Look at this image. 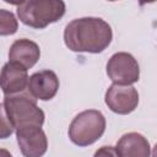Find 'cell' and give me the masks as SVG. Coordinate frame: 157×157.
Returning a JSON list of instances; mask_svg holds the SVG:
<instances>
[{"mask_svg": "<svg viewBox=\"0 0 157 157\" xmlns=\"http://www.w3.org/2000/svg\"><path fill=\"white\" fill-rule=\"evenodd\" d=\"M112 39L110 26L99 17L75 18L66 25L64 31L65 45L76 53H102Z\"/></svg>", "mask_w": 157, "mask_h": 157, "instance_id": "1", "label": "cell"}, {"mask_svg": "<svg viewBox=\"0 0 157 157\" xmlns=\"http://www.w3.org/2000/svg\"><path fill=\"white\" fill-rule=\"evenodd\" d=\"M4 107L15 130L29 126L42 128L44 123V112L27 90L17 94L5 96Z\"/></svg>", "mask_w": 157, "mask_h": 157, "instance_id": "2", "label": "cell"}, {"mask_svg": "<svg viewBox=\"0 0 157 157\" xmlns=\"http://www.w3.org/2000/svg\"><path fill=\"white\" fill-rule=\"evenodd\" d=\"M65 9V2L61 0H28L17 5V16L23 25L42 29L59 21Z\"/></svg>", "mask_w": 157, "mask_h": 157, "instance_id": "3", "label": "cell"}, {"mask_svg": "<svg viewBox=\"0 0 157 157\" xmlns=\"http://www.w3.org/2000/svg\"><path fill=\"white\" fill-rule=\"evenodd\" d=\"M105 131V118L96 109H88L78 113L69 126L70 140L80 146L86 147L94 144Z\"/></svg>", "mask_w": 157, "mask_h": 157, "instance_id": "4", "label": "cell"}, {"mask_svg": "<svg viewBox=\"0 0 157 157\" xmlns=\"http://www.w3.org/2000/svg\"><path fill=\"white\" fill-rule=\"evenodd\" d=\"M107 75L115 85H132L140 78V66L136 59L125 52L115 53L107 63Z\"/></svg>", "mask_w": 157, "mask_h": 157, "instance_id": "5", "label": "cell"}, {"mask_svg": "<svg viewBox=\"0 0 157 157\" xmlns=\"http://www.w3.org/2000/svg\"><path fill=\"white\" fill-rule=\"evenodd\" d=\"M108 108L117 114H129L137 108L139 92L130 85H115L113 83L105 92L104 97Z\"/></svg>", "mask_w": 157, "mask_h": 157, "instance_id": "6", "label": "cell"}, {"mask_svg": "<svg viewBox=\"0 0 157 157\" xmlns=\"http://www.w3.org/2000/svg\"><path fill=\"white\" fill-rule=\"evenodd\" d=\"M16 139L25 157H42L48 150V140L42 128L29 126L16 130Z\"/></svg>", "mask_w": 157, "mask_h": 157, "instance_id": "7", "label": "cell"}, {"mask_svg": "<svg viewBox=\"0 0 157 157\" xmlns=\"http://www.w3.org/2000/svg\"><path fill=\"white\" fill-rule=\"evenodd\" d=\"M59 90V78L52 70L34 72L28 78L27 91L34 99L49 101L54 98Z\"/></svg>", "mask_w": 157, "mask_h": 157, "instance_id": "8", "label": "cell"}, {"mask_svg": "<svg viewBox=\"0 0 157 157\" xmlns=\"http://www.w3.org/2000/svg\"><path fill=\"white\" fill-rule=\"evenodd\" d=\"M28 78L29 77L25 67L9 61L0 71V88L5 96L21 93L27 90Z\"/></svg>", "mask_w": 157, "mask_h": 157, "instance_id": "9", "label": "cell"}, {"mask_svg": "<svg viewBox=\"0 0 157 157\" xmlns=\"http://www.w3.org/2000/svg\"><path fill=\"white\" fill-rule=\"evenodd\" d=\"M40 56V49L33 40L22 38L12 43L9 50V61L27 69L33 67Z\"/></svg>", "mask_w": 157, "mask_h": 157, "instance_id": "10", "label": "cell"}, {"mask_svg": "<svg viewBox=\"0 0 157 157\" xmlns=\"http://www.w3.org/2000/svg\"><path fill=\"white\" fill-rule=\"evenodd\" d=\"M119 157H151V146L148 140L139 132H128L123 135L115 146Z\"/></svg>", "mask_w": 157, "mask_h": 157, "instance_id": "11", "label": "cell"}, {"mask_svg": "<svg viewBox=\"0 0 157 157\" xmlns=\"http://www.w3.org/2000/svg\"><path fill=\"white\" fill-rule=\"evenodd\" d=\"M18 22L15 15L5 9H0V36H11L17 32Z\"/></svg>", "mask_w": 157, "mask_h": 157, "instance_id": "12", "label": "cell"}, {"mask_svg": "<svg viewBox=\"0 0 157 157\" xmlns=\"http://www.w3.org/2000/svg\"><path fill=\"white\" fill-rule=\"evenodd\" d=\"M13 126L6 114L4 103H0V139H7L13 132Z\"/></svg>", "mask_w": 157, "mask_h": 157, "instance_id": "13", "label": "cell"}, {"mask_svg": "<svg viewBox=\"0 0 157 157\" xmlns=\"http://www.w3.org/2000/svg\"><path fill=\"white\" fill-rule=\"evenodd\" d=\"M93 157H119L115 147L113 146H102L94 152Z\"/></svg>", "mask_w": 157, "mask_h": 157, "instance_id": "14", "label": "cell"}, {"mask_svg": "<svg viewBox=\"0 0 157 157\" xmlns=\"http://www.w3.org/2000/svg\"><path fill=\"white\" fill-rule=\"evenodd\" d=\"M0 157H12V155L5 148H0Z\"/></svg>", "mask_w": 157, "mask_h": 157, "instance_id": "15", "label": "cell"}]
</instances>
